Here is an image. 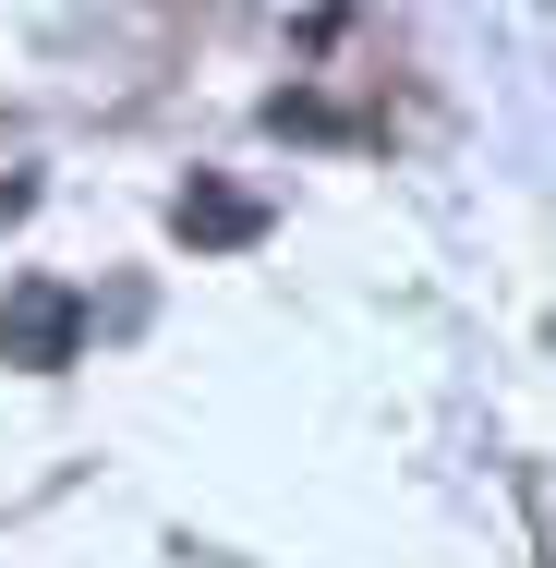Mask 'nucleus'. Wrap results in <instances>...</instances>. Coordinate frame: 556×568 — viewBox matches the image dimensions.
<instances>
[{
  "instance_id": "nucleus-2",
  "label": "nucleus",
  "mask_w": 556,
  "mask_h": 568,
  "mask_svg": "<svg viewBox=\"0 0 556 568\" xmlns=\"http://www.w3.org/2000/svg\"><path fill=\"white\" fill-rule=\"evenodd\" d=\"M182 230H206V242H254V206H242V194H182Z\"/></svg>"
},
{
  "instance_id": "nucleus-1",
  "label": "nucleus",
  "mask_w": 556,
  "mask_h": 568,
  "mask_svg": "<svg viewBox=\"0 0 556 568\" xmlns=\"http://www.w3.org/2000/svg\"><path fill=\"white\" fill-rule=\"evenodd\" d=\"M73 351H85V303H73L61 278H12V291H0V363L61 375Z\"/></svg>"
}]
</instances>
